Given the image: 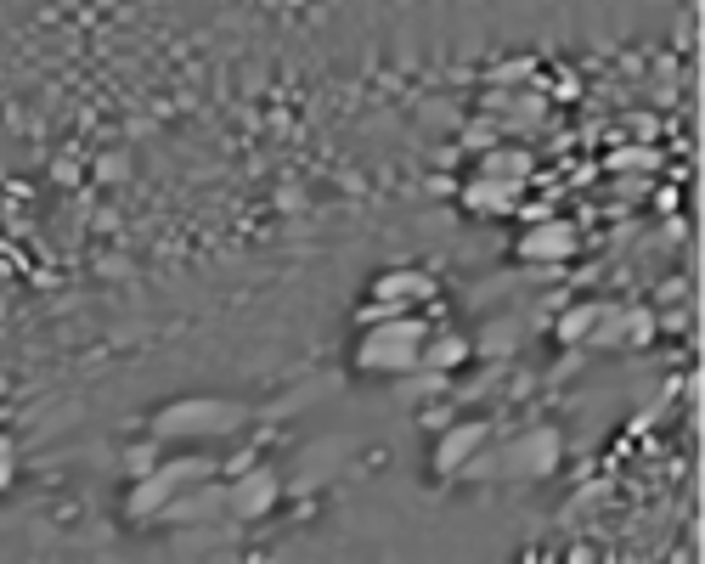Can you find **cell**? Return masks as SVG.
<instances>
[{"label":"cell","mask_w":705,"mask_h":564,"mask_svg":"<svg viewBox=\"0 0 705 564\" xmlns=\"http://www.w3.org/2000/svg\"><path fill=\"white\" fill-rule=\"evenodd\" d=\"M378 294H384V299H395V294H429V282L407 271V277H384V282H378Z\"/></svg>","instance_id":"obj_8"},{"label":"cell","mask_w":705,"mask_h":564,"mask_svg":"<svg viewBox=\"0 0 705 564\" xmlns=\"http://www.w3.org/2000/svg\"><path fill=\"white\" fill-rule=\"evenodd\" d=\"M204 474H209V463H204V457H192V463H175V469L153 474V480H147V486H141L136 497H130V508H136V514H153V508H158L164 497H175L181 486H192V480H204Z\"/></svg>","instance_id":"obj_3"},{"label":"cell","mask_w":705,"mask_h":564,"mask_svg":"<svg viewBox=\"0 0 705 564\" xmlns=\"http://www.w3.org/2000/svg\"><path fill=\"white\" fill-rule=\"evenodd\" d=\"M429 356H435L440 367H446V361H457V356H463V345H457V339H440V345H429Z\"/></svg>","instance_id":"obj_11"},{"label":"cell","mask_w":705,"mask_h":564,"mask_svg":"<svg viewBox=\"0 0 705 564\" xmlns=\"http://www.w3.org/2000/svg\"><path fill=\"white\" fill-rule=\"evenodd\" d=\"M576 249V232L570 226H542V232L525 237V260H564Z\"/></svg>","instance_id":"obj_5"},{"label":"cell","mask_w":705,"mask_h":564,"mask_svg":"<svg viewBox=\"0 0 705 564\" xmlns=\"http://www.w3.org/2000/svg\"><path fill=\"white\" fill-rule=\"evenodd\" d=\"M418 345H423V328L418 322H395V328H378L367 345H361V361L367 367H412L418 361Z\"/></svg>","instance_id":"obj_2"},{"label":"cell","mask_w":705,"mask_h":564,"mask_svg":"<svg viewBox=\"0 0 705 564\" xmlns=\"http://www.w3.org/2000/svg\"><path fill=\"white\" fill-rule=\"evenodd\" d=\"M271 502H277V480H271V474H249V480H243V486L232 491V508H237L243 519L266 514Z\"/></svg>","instance_id":"obj_4"},{"label":"cell","mask_w":705,"mask_h":564,"mask_svg":"<svg viewBox=\"0 0 705 564\" xmlns=\"http://www.w3.org/2000/svg\"><path fill=\"white\" fill-rule=\"evenodd\" d=\"M237 407L232 401H181L158 418V435H215V429H232Z\"/></svg>","instance_id":"obj_1"},{"label":"cell","mask_w":705,"mask_h":564,"mask_svg":"<svg viewBox=\"0 0 705 564\" xmlns=\"http://www.w3.org/2000/svg\"><path fill=\"white\" fill-rule=\"evenodd\" d=\"M587 322H598V311H576V316H570V322H564V333L576 339V333H587Z\"/></svg>","instance_id":"obj_12"},{"label":"cell","mask_w":705,"mask_h":564,"mask_svg":"<svg viewBox=\"0 0 705 564\" xmlns=\"http://www.w3.org/2000/svg\"><path fill=\"white\" fill-rule=\"evenodd\" d=\"M480 440H486V429H480V423H469V429L446 435V440H440V452H435V457H440V469H457V463H463V457H469Z\"/></svg>","instance_id":"obj_6"},{"label":"cell","mask_w":705,"mask_h":564,"mask_svg":"<svg viewBox=\"0 0 705 564\" xmlns=\"http://www.w3.org/2000/svg\"><path fill=\"white\" fill-rule=\"evenodd\" d=\"M209 508H215V497H198V502H181V508H175V519H204Z\"/></svg>","instance_id":"obj_10"},{"label":"cell","mask_w":705,"mask_h":564,"mask_svg":"<svg viewBox=\"0 0 705 564\" xmlns=\"http://www.w3.org/2000/svg\"><path fill=\"white\" fill-rule=\"evenodd\" d=\"M474 204L480 209H508L514 198H508V187H474Z\"/></svg>","instance_id":"obj_9"},{"label":"cell","mask_w":705,"mask_h":564,"mask_svg":"<svg viewBox=\"0 0 705 564\" xmlns=\"http://www.w3.org/2000/svg\"><path fill=\"white\" fill-rule=\"evenodd\" d=\"M553 457H559V435H553V429H542V435L536 440H525V446H519V469H553Z\"/></svg>","instance_id":"obj_7"}]
</instances>
